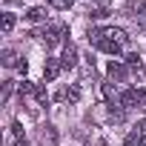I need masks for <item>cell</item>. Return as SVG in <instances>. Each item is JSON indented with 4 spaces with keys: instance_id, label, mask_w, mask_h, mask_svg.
I'll list each match as a JSON object with an SVG mask.
<instances>
[{
    "instance_id": "obj_1",
    "label": "cell",
    "mask_w": 146,
    "mask_h": 146,
    "mask_svg": "<svg viewBox=\"0 0 146 146\" xmlns=\"http://www.w3.org/2000/svg\"><path fill=\"white\" fill-rule=\"evenodd\" d=\"M123 109H146V89H126L120 95Z\"/></svg>"
},
{
    "instance_id": "obj_2",
    "label": "cell",
    "mask_w": 146,
    "mask_h": 146,
    "mask_svg": "<svg viewBox=\"0 0 146 146\" xmlns=\"http://www.w3.org/2000/svg\"><path fill=\"white\" fill-rule=\"evenodd\" d=\"M66 32H69V29H66L63 23H57V26H49V29L37 32V37H43V40H46V46H57V43H63Z\"/></svg>"
},
{
    "instance_id": "obj_3",
    "label": "cell",
    "mask_w": 146,
    "mask_h": 146,
    "mask_svg": "<svg viewBox=\"0 0 146 146\" xmlns=\"http://www.w3.org/2000/svg\"><path fill=\"white\" fill-rule=\"evenodd\" d=\"M89 43H92V46H98L100 52H109V54H117V52L123 49V46H117V43L106 40V37L100 35V29H92V32H89Z\"/></svg>"
},
{
    "instance_id": "obj_4",
    "label": "cell",
    "mask_w": 146,
    "mask_h": 146,
    "mask_svg": "<svg viewBox=\"0 0 146 146\" xmlns=\"http://www.w3.org/2000/svg\"><path fill=\"white\" fill-rule=\"evenodd\" d=\"M100 35H103L106 40L117 43V46H126V43H129V35H126V29H120V26H106V29H100Z\"/></svg>"
},
{
    "instance_id": "obj_5",
    "label": "cell",
    "mask_w": 146,
    "mask_h": 146,
    "mask_svg": "<svg viewBox=\"0 0 146 146\" xmlns=\"http://www.w3.org/2000/svg\"><path fill=\"white\" fill-rule=\"evenodd\" d=\"M60 63H63V69H75V66H78V49H75V43H66V46H63Z\"/></svg>"
},
{
    "instance_id": "obj_6",
    "label": "cell",
    "mask_w": 146,
    "mask_h": 146,
    "mask_svg": "<svg viewBox=\"0 0 146 146\" xmlns=\"http://www.w3.org/2000/svg\"><path fill=\"white\" fill-rule=\"evenodd\" d=\"M63 72V63H60V57H46V66H43V78L46 80H54L57 75Z\"/></svg>"
},
{
    "instance_id": "obj_7",
    "label": "cell",
    "mask_w": 146,
    "mask_h": 146,
    "mask_svg": "<svg viewBox=\"0 0 146 146\" xmlns=\"http://www.w3.org/2000/svg\"><path fill=\"white\" fill-rule=\"evenodd\" d=\"M126 75H129V66L126 63H120V60H112L109 63V78L112 80H126Z\"/></svg>"
},
{
    "instance_id": "obj_8",
    "label": "cell",
    "mask_w": 146,
    "mask_h": 146,
    "mask_svg": "<svg viewBox=\"0 0 146 146\" xmlns=\"http://www.w3.org/2000/svg\"><path fill=\"white\" fill-rule=\"evenodd\" d=\"M54 100H69V103H78V100H80V89H78V86H66L63 92H57V95H54Z\"/></svg>"
},
{
    "instance_id": "obj_9",
    "label": "cell",
    "mask_w": 146,
    "mask_h": 146,
    "mask_svg": "<svg viewBox=\"0 0 146 146\" xmlns=\"http://www.w3.org/2000/svg\"><path fill=\"white\" fill-rule=\"evenodd\" d=\"M100 95L109 100V106H120V95L112 89V83H100Z\"/></svg>"
},
{
    "instance_id": "obj_10",
    "label": "cell",
    "mask_w": 146,
    "mask_h": 146,
    "mask_svg": "<svg viewBox=\"0 0 146 146\" xmlns=\"http://www.w3.org/2000/svg\"><path fill=\"white\" fill-rule=\"evenodd\" d=\"M140 129H143V123H137V126H132V132L126 135V146H137V143L143 140V132H140Z\"/></svg>"
},
{
    "instance_id": "obj_11",
    "label": "cell",
    "mask_w": 146,
    "mask_h": 146,
    "mask_svg": "<svg viewBox=\"0 0 146 146\" xmlns=\"http://www.w3.org/2000/svg\"><path fill=\"white\" fill-rule=\"evenodd\" d=\"M26 17H29L32 23H43V20H46V9L35 6V9H29V12H26Z\"/></svg>"
},
{
    "instance_id": "obj_12",
    "label": "cell",
    "mask_w": 146,
    "mask_h": 146,
    "mask_svg": "<svg viewBox=\"0 0 146 146\" xmlns=\"http://www.w3.org/2000/svg\"><path fill=\"white\" fill-rule=\"evenodd\" d=\"M3 66H20V57L15 49H3Z\"/></svg>"
},
{
    "instance_id": "obj_13",
    "label": "cell",
    "mask_w": 146,
    "mask_h": 146,
    "mask_svg": "<svg viewBox=\"0 0 146 146\" xmlns=\"http://www.w3.org/2000/svg\"><path fill=\"white\" fill-rule=\"evenodd\" d=\"M0 29H3V35H9V32L15 29V15H9V12H6V15H3V20H0Z\"/></svg>"
},
{
    "instance_id": "obj_14",
    "label": "cell",
    "mask_w": 146,
    "mask_h": 146,
    "mask_svg": "<svg viewBox=\"0 0 146 146\" xmlns=\"http://www.w3.org/2000/svg\"><path fill=\"white\" fill-rule=\"evenodd\" d=\"M35 83H29V80H23V83H17V92H20V98H26V95H35Z\"/></svg>"
},
{
    "instance_id": "obj_15",
    "label": "cell",
    "mask_w": 146,
    "mask_h": 146,
    "mask_svg": "<svg viewBox=\"0 0 146 146\" xmlns=\"http://www.w3.org/2000/svg\"><path fill=\"white\" fill-rule=\"evenodd\" d=\"M49 6H54V9H60V12H66V9H72V3L75 0H46Z\"/></svg>"
},
{
    "instance_id": "obj_16",
    "label": "cell",
    "mask_w": 146,
    "mask_h": 146,
    "mask_svg": "<svg viewBox=\"0 0 146 146\" xmlns=\"http://www.w3.org/2000/svg\"><path fill=\"white\" fill-rule=\"evenodd\" d=\"M35 98H37V103H40V106H46V103H49V95H46V89H43V86H37V89H35Z\"/></svg>"
},
{
    "instance_id": "obj_17",
    "label": "cell",
    "mask_w": 146,
    "mask_h": 146,
    "mask_svg": "<svg viewBox=\"0 0 146 146\" xmlns=\"http://www.w3.org/2000/svg\"><path fill=\"white\" fill-rule=\"evenodd\" d=\"M135 17H137V23L146 29V3H140V6H137V15H135Z\"/></svg>"
},
{
    "instance_id": "obj_18",
    "label": "cell",
    "mask_w": 146,
    "mask_h": 146,
    "mask_svg": "<svg viewBox=\"0 0 146 146\" xmlns=\"http://www.w3.org/2000/svg\"><path fill=\"white\" fill-rule=\"evenodd\" d=\"M12 89H15V83H12V80H6V83H3V103H9V98H12Z\"/></svg>"
},
{
    "instance_id": "obj_19",
    "label": "cell",
    "mask_w": 146,
    "mask_h": 146,
    "mask_svg": "<svg viewBox=\"0 0 146 146\" xmlns=\"http://www.w3.org/2000/svg\"><path fill=\"white\" fill-rule=\"evenodd\" d=\"M12 132H15V137H17V140H23V123H20V120H15V123H12Z\"/></svg>"
},
{
    "instance_id": "obj_20",
    "label": "cell",
    "mask_w": 146,
    "mask_h": 146,
    "mask_svg": "<svg viewBox=\"0 0 146 146\" xmlns=\"http://www.w3.org/2000/svg\"><path fill=\"white\" fill-rule=\"evenodd\" d=\"M15 146H29V143H26V140H17V143H15Z\"/></svg>"
},
{
    "instance_id": "obj_21",
    "label": "cell",
    "mask_w": 146,
    "mask_h": 146,
    "mask_svg": "<svg viewBox=\"0 0 146 146\" xmlns=\"http://www.w3.org/2000/svg\"><path fill=\"white\" fill-rule=\"evenodd\" d=\"M137 146H146V135H143V140H140V143H137Z\"/></svg>"
}]
</instances>
